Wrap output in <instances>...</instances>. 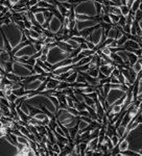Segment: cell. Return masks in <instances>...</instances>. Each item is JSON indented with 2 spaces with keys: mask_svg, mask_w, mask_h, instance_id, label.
I'll return each mask as SVG.
<instances>
[{
  "mask_svg": "<svg viewBox=\"0 0 142 156\" xmlns=\"http://www.w3.org/2000/svg\"><path fill=\"white\" fill-rule=\"evenodd\" d=\"M1 29H2L3 33H4L5 38L9 42V44L12 45L13 49L16 46H18L19 43H21V39H22L23 32L21 31V28L15 23L14 21L11 22L9 24L1 25Z\"/></svg>",
  "mask_w": 142,
  "mask_h": 156,
  "instance_id": "6da1fadb",
  "label": "cell"
},
{
  "mask_svg": "<svg viewBox=\"0 0 142 156\" xmlns=\"http://www.w3.org/2000/svg\"><path fill=\"white\" fill-rule=\"evenodd\" d=\"M62 27H63V21L59 17H57L55 15L52 14V17L49 20V28L48 29H50L53 33H57L58 31L61 30Z\"/></svg>",
  "mask_w": 142,
  "mask_h": 156,
  "instance_id": "7a4b0ae2",
  "label": "cell"
},
{
  "mask_svg": "<svg viewBox=\"0 0 142 156\" xmlns=\"http://www.w3.org/2000/svg\"><path fill=\"white\" fill-rule=\"evenodd\" d=\"M34 15H35V19L36 21L38 22L39 24H40L41 26L43 25L44 23H46V18H45V15H44L43 12H37V13H34Z\"/></svg>",
  "mask_w": 142,
  "mask_h": 156,
  "instance_id": "3957f363",
  "label": "cell"
},
{
  "mask_svg": "<svg viewBox=\"0 0 142 156\" xmlns=\"http://www.w3.org/2000/svg\"><path fill=\"white\" fill-rule=\"evenodd\" d=\"M127 55H128V58H129V63H130L131 66H133L135 63L139 61V56L137 54H135L134 52L132 51H127Z\"/></svg>",
  "mask_w": 142,
  "mask_h": 156,
  "instance_id": "277c9868",
  "label": "cell"
},
{
  "mask_svg": "<svg viewBox=\"0 0 142 156\" xmlns=\"http://www.w3.org/2000/svg\"><path fill=\"white\" fill-rule=\"evenodd\" d=\"M88 144V149H91V150H96L98 148V144H99V139L98 137H94V139H90Z\"/></svg>",
  "mask_w": 142,
  "mask_h": 156,
  "instance_id": "5b68a950",
  "label": "cell"
},
{
  "mask_svg": "<svg viewBox=\"0 0 142 156\" xmlns=\"http://www.w3.org/2000/svg\"><path fill=\"white\" fill-rule=\"evenodd\" d=\"M118 146H119V149H120V152H125V151L128 150L129 147H130V141L127 139H122V141L119 142Z\"/></svg>",
  "mask_w": 142,
  "mask_h": 156,
  "instance_id": "8992f818",
  "label": "cell"
},
{
  "mask_svg": "<svg viewBox=\"0 0 142 156\" xmlns=\"http://www.w3.org/2000/svg\"><path fill=\"white\" fill-rule=\"evenodd\" d=\"M116 35H117V28L115 26L111 27L107 32V38L109 39H116Z\"/></svg>",
  "mask_w": 142,
  "mask_h": 156,
  "instance_id": "52a82bcc",
  "label": "cell"
},
{
  "mask_svg": "<svg viewBox=\"0 0 142 156\" xmlns=\"http://www.w3.org/2000/svg\"><path fill=\"white\" fill-rule=\"evenodd\" d=\"M119 7H120V11H121V15H122V16L127 17V16L130 14L131 9L129 7L128 5H127V4H120V5H119Z\"/></svg>",
  "mask_w": 142,
  "mask_h": 156,
  "instance_id": "ba28073f",
  "label": "cell"
},
{
  "mask_svg": "<svg viewBox=\"0 0 142 156\" xmlns=\"http://www.w3.org/2000/svg\"><path fill=\"white\" fill-rule=\"evenodd\" d=\"M122 111V105H119V104H114L112 105V108H111L110 113L116 115V113H120Z\"/></svg>",
  "mask_w": 142,
  "mask_h": 156,
  "instance_id": "9c48e42d",
  "label": "cell"
},
{
  "mask_svg": "<svg viewBox=\"0 0 142 156\" xmlns=\"http://www.w3.org/2000/svg\"><path fill=\"white\" fill-rule=\"evenodd\" d=\"M125 131H127V127L123 126V125H120L119 127H117V134H118L119 139H122V137H123Z\"/></svg>",
  "mask_w": 142,
  "mask_h": 156,
  "instance_id": "30bf717a",
  "label": "cell"
},
{
  "mask_svg": "<svg viewBox=\"0 0 142 156\" xmlns=\"http://www.w3.org/2000/svg\"><path fill=\"white\" fill-rule=\"evenodd\" d=\"M77 75H78V71L76 70L75 72H73L69 77L67 78L66 81L67 82H69V83H73V82H75L76 81V78H77Z\"/></svg>",
  "mask_w": 142,
  "mask_h": 156,
  "instance_id": "8fae6325",
  "label": "cell"
},
{
  "mask_svg": "<svg viewBox=\"0 0 142 156\" xmlns=\"http://www.w3.org/2000/svg\"><path fill=\"white\" fill-rule=\"evenodd\" d=\"M88 74L91 75L92 77H96L98 78V75H99V68H95V69H89L88 71Z\"/></svg>",
  "mask_w": 142,
  "mask_h": 156,
  "instance_id": "7c38bea8",
  "label": "cell"
},
{
  "mask_svg": "<svg viewBox=\"0 0 142 156\" xmlns=\"http://www.w3.org/2000/svg\"><path fill=\"white\" fill-rule=\"evenodd\" d=\"M109 16H110V19H111V21H112V24H113V25L117 24L119 22V20H120V16H118V15L109 14Z\"/></svg>",
  "mask_w": 142,
  "mask_h": 156,
  "instance_id": "4fadbf2b",
  "label": "cell"
},
{
  "mask_svg": "<svg viewBox=\"0 0 142 156\" xmlns=\"http://www.w3.org/2000/svg\"><path fill=\"white\" fill-rule=\"evenodd\" d=\"M34 71H35V74H39V75H43L44 73H45V71H44L43 68H42L41 66H39L38 64L34 67Z\"/></svg>",
  "mask_w": 142,
  "mask_h": 156,
  "instance_id": "5bb4252c",
  "label": "cell"
},
{
  "mask_svg": "<svg viewBox=\"0 0 142 156\" xmlns=\"http://www.w3.org/2000/svg\"><path fill=\"white\" fill-rule=\"evenodd\" d=\"M132 67H133L134 71H135L136 73H139L140 71H142V63L139 61H137V63H135Z\"/></svg>",
  "mask_w": 142,
  "mask_h": 156,
  "instance_id": "9a60e30c",
  "label": "cell"
},
{
  "mask_svg": "<svg viewBox=\"0 0 142 156\" xmlns=\"http://www.w3.org/2000/svg\"><path fill=\"white\" fill-rule=\"evenodd\" d=\"M52 150L55 151V153H57L58 155H60V153L62 152L61 148H60V146H59L58 143H55V144L52 145Z\"/></svg>",
  "mask_w": 142,
  "mask_h": 156,
  "instance_id": "2e32d148",
  "label": "cell"
},
{
  "mask_svg": "<svg viewBox=\"0 0 142 156\" xmlns=\"http://www.w3.org/2000/svg\"><path fill=\"white\" fill-rule=\"evenodd\" d=\"M6 98L9 99V101L12 103V102H15L16 100H17V98H18V96L17 95H15L14 93H12L11 95H9V96H6Z\"/></svg>",
  "mask_w": 142,
  "mask_h": 156,
  "instance_id": "e0dca14e",
  "label": "cell"
},
{
  "mask_svg": "<svg viewBox=\"0 0 142 156\" xmlns=\"http://www.w3.org/2000/svg\"><path fill=\"white\" fill-rule=\"evenodd\" d=\"M40 59H41V61H44V63H45V61H47V59H48V55L42 54V55H41Z\"/></svg>",
  "mask_w": 142,
  "mask_h": 156,
  "instance_id": "ac0fdd59",
  "label": "cell"
},
{
  "mask_svg": "<svg viewBox=\"0 0 142 156\" xmlns=\"http://www.w3.org/2000/svg\"><path fill=\"white\" fill-rule=\"evenodd\" d=\"M9 1L11 2V4H12V7H13V6H14L15 4H17V3L19 2L20 0H9Z\"/></svg>",
  "mask_w": 142,
  "mask_h": 156,
  "instance_id": "d6986e66",
  "label": "cell"
},
{
  "mask_svg": "<svg viewBox=\"0 0 142 156\" xmlns=\"http://www.w3.org/2000/svg\"><path fill=\"white\" fill-rule=\"evenodd\" d=\"M58 3H64V2H68V0H55Z\"/></svg>",
  "mask_w": 142,
  "mask_h": 156,
  "instance_id": "ffe728a7",
  "label": "cell"
},
{
  "mask_svg": "<svg viewBox=\"0 0 142 156\" xmlns=\"http://www.w3.org/2000/svg\"><path fill=\"white\" fill-rule=\"evenodd\" d=\"M138 25H139V27L142 29V20H139V21H138Z\"/></svg>",
  "mask_w": 142,
  "mask_h": 156,
  "instance_id": "44dd1931",
  "label": "cell"
},
{
  "mask_svg": "<svg viewBox=\"0 0 142 156\" xmlns=\"http://www.w3.org/2000/svg\"><path fill=\"white\" fill-rule=\"evenodd\" d=\"M4 127V125H3V123L1 121H0V129H1V128H3Z\"/></svg>",
  "mask_w": 142,
  "mask_h": 156,
  "instance_id": "7402d4cb",
  "label": "cell"
},
{
  "mask_svg": "<svg viewBox=\"0 0 142 156\" xmlns=\"http://www.w3.org/2000/svg\"><path fill=\"white\" fill-rule=\"evenodd\" d=\"M139 9L142 12V1H141V3H140V5H139Z\"/></svg>",
  "mask_w": 142,
  "mask_h": 156,
  "instance_id": "603a6c76",
  "label": "cell"
},
{
  "mask_svg": "<svg viewBox=\"0 0 142 156\" xmlns=\"http://www.w3.org/2000/svg\"><path fill=\"white\" fill-rule=\"evenodd\" d=\"M138 153H139L140 155H142V149H140V150H138Z\"/></svg>",
  "mask_w": 142,
  "mask_h": 156,
  "instance_id": "cb8c5ba5",
  "label": "cell"
},
{
  "mask_svg": "<svg viewBox=\"0 0 142 156\" xmlns=\"http://www.w3.org/2000/svg\"><path fill=\"white\" fill-rule=\"evenodd\" d=\"M1 117H2V113H0V119H1Z\"/></svg>",
  "mask_w": 142,
  "mask_h": 156,
  "instance_id": "d4e9b609",
  "label": "cell"
},
{
  "mask_svg": "<svg viewBox=\"0 0 142 156\" xmlns=\"http://www.w3.org/2000/svg\"><path fill=\"white\" fill-rule=\"evenodd\" d=\"M0 113H1V105H0Z\"/></svg>",
  "mask_w": 142,
  "mask_h": 156,
  "instance_id": "484cf974",
  "label": "cell"
},
{
  "mask_svg": "<svg viewBox=\"0 0 142 156\" xmlns=\"http://www.w3.org/2000/svg\"><path fill=\"white\" fill-rule=\"evenodd\" d=\"M28 1H29V0H28Z\"/></svg>",
  "mask_w": 142,
  "mask_h": 156,
  "instance_id": "4316f807",
  "label": "cell"
}]
</instances>
